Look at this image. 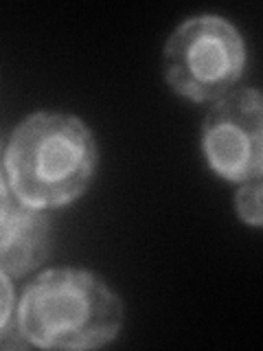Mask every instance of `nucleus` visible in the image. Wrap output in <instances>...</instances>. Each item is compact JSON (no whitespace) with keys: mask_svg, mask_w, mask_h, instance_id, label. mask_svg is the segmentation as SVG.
Returning a JSON list of instances; mask_svg holds the SVG:
<instances>
[{"mask_svg":"<svg viewBox=\"0 0 263 351\" xmlns=\"http://www.w3.org/2000/svg\"><path fill=\"white\" fill-rule=\"evenodd\" d=\"M97 169V143L82 119L36 112L14 130L5 171L20 204L58 208L82 197Z\"/></svg>","mask_w":263,"mask_h":351,"instance_id":"obj_1","label":"nucleus"},{"mask_svg":"<svg viewBox=\"0 0 263 351\" xmlns=\"http://www.w3.org/2000/svg\"><path fill=\"white\" fill-rule=\"evenodd\" d=\"M123 303L97 274L79 268L42 272L22 294L18 329L42 349H97L118 336Z\"/></svg>","mask_w":263,"mask_h":351,"instance_id":"obj_2","label":"nucleus"},{"mask_svg":"<svg viewBox=\"0 0 263 351\" xmlns=\"http://www.w3.org/2000/svg\"><path fill=\"white\" fill-rule=\"evenodd\" d=\"M162 71L175 95L195 104L217 101L244 77V38L224 18L193 16L164 44Z\"/></svg>","mask_w":263,"mask_h":351,"instance_id":"obj_3","label":"nucleus"},{"mask_svg":"<svg viewBox=\"0 0 263 351\" xmlns=\"http://www.w3.org/2000/svg\"><path fill=\"white\" fill-rule=\"evenodd\" d=\"M257 88H239L217 99L202 125L204 158L219 178L248 182L261 178L263 112Z\"/></svg>","mask_w":263,"mask_h":351,"instance_id":"obj_4","label":"nucleus"},{"mask_svg":"<svg viewBox=\"0 0 263 351\" xmlns=\"http://www.w3.org/2000/svg\"><path fill=\"white\" fill-rule=\"evenodd\" d=\"M51 228L40 208L11 204L0 217V272L25 277L49 257Z\"/></svg>","mask_w":263,"mask_h":351,"instance_id":"obj_5","label":"nucleus"},{"mask_svg":"<svg viewBox=\"0 0 263 351\" xmlns=\"http://www.w3.org/2000/svg\"><path fill=\"white\" fill-rule=\"evenodd\" d=\"M237 215L241 222L259 228L261 226V178H252L248 182H241V189L235 197Z\"/></svg>","mask_w":263,"mask_h":351,"instance_id":"obj_6","label":"nucleus"},{"mask_svg":"<svg viewBox=\"0 0 263 351\" xmlns=\"http://www.w3.org/2000/svg\"><path fill=\"white\" fill-rule=\"evenodd\" d=\"M11 310H14V290H11L7 274L0 272V332L7 327Z\"/></svg>","mask_w":263,"mask_h":351,"instance_id":"obj_7","label":"nucleus"},{"mask_svg":"<svg viewBox=\"0 0 263 351\" xmlns=\"http://www.w3.org/2000/svg\"><path fill=\"white\" fill-rule=\"evenodd\" d=\"M9 180H7V171L3 169V162H0V217L7 213V208L11 206V197H9Z\"/></svg>","mask_w":263,"mask_h":351,"instance_id":"obj_8","label":"nucleus"}]
</instances>
